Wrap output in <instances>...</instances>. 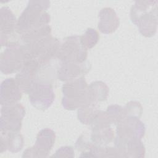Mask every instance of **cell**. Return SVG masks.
Wrapping results in <instances>:
<instances>
[{"label": "cell", "mask_w": 158, "mask_h": 158, "mask_svg": "<svg viewBox=\"0 0 158 158\" xmlns=\"http://www.w3.org/2000/svg\"><path fill=\"white\" fill-rule=\"evenodd\" d=\"M49 6V1H28L27 7L17 20V33L21 36L48 25L51 17L46 10Z\"/></svg>", "instance_id": "1"}, {"label": "cell", "mask_w": 158, "mask_h": 158, "mask_svg": "<svg viewBox=\"0 0 158 158\" xmlns=\"http://www.w3.org/2000/svg\"><path fill=\"white\" fill-rule=\"evenodd\" d=\"M130 19L145 37H152L157 28V1H136L131 6Z\"/></svg>", "instance_id": "2"}, {"label": "cell", "mask_w": 158, "mask_h": 158, "mask_svg": "<svg viewBox=\"0 0 158 158\" xmlns=\"http://www.w3.org/2000/svg\"><path fill=\"white\" fill-rule=\"evenodd\" d=\"M60 43L51 35L45 36L28 44H23L25 58L33 60L40 67L47 65L59 49Z\"/></svg>", "instance_id": "3"}, {"label": "cell", "mask_w": 158, "mask_h": 158, "mask_svg": "<svg viewBox=\"0 0 158 158\" xmlns=\"http://www.w3.org/2000/svg\"><path fill=\"white\" fill-rule=\"evenodd\" d=\"M62 105L65 109L73 110L92 103L88 94V85L83 77L66 81L62 88Z\"/></svg>", "instance_id": "4"}, {"label": "cell", "mask_w": 158, "mask_h": 158, "mask_svg": "<svg viewBox=\"0 0 158 158\" xmlns=\"http://www.w3.org/2000/svg\"><path fill=\"white\" fill-rule=\"evenodd\" d=\"M116 125L114 144L117 148L133 140H141L144 136L145 125L138 117H126Z\"/></svg>", "instance_id": "5"}, {"label": "cell", "mask_w": 158, "mask_h": 158, "mask_svg": "<svg viewBox=\"0 0 158 158\" xmlns=\"http://www.w3.org/2000/svg\"><path fill=\"white\" fill-rule=\"evenodd\" d=\"M88 56L87 49L82 45L80 36L77 35L65 38L60 43L56 57L64 62H83Z\"/></svg>", "instance_id": "6"}, {"label": "cell", "mask_w": 158, "mask_h": 158, "mask_svg": "<svg viewBox=\"0 0 158 158\" xmlns=\"http://www.w3.org/2000/svg\"><path fill=\"white\" fill-rule=\"evenodd\" d=\"M25 62V52L20 44L10 46L1 53L0 69L4 74H12L19 72Z\"/></svg>", "instance_id": "7"}, {"label": "cell", "mask_w": 158, "mask_h": 158, "mask_svg": "<svg viewBox=\"0 0 158 158\" xmlns=\"http://www.w3.org/2000/svg\"><path fill=\"white\" fill-rule=\"evenodd\" d=\"M1 131L19 132L25 115L23 105L17 102L2 106L1 110Z\"/></svg>", "instance_id": "8"}, {"label": "cell", "mask_w": 158, "mask_h": 158, "mask_svg": "<svg viewBox=\"0 0 158 158\" xmlns=\"http://www.w3.org/2000/svg\"><path fill=\"white\" fill-rule=\"evenodd\" d=\"M28 94L31 105L41 110L48 109L55 99L52 85L46 81L37 80Z\"/></svg>", "instance_id": "9"}, {"label": "cell", "mask_w": 158, "mask_h": 158, "mask_svg": "<svg viewBox=\"0 0 158 158\" xmlns=\"http://www.w3.org/2000/svg\"><path fill=\"white\" fill-rule=\"evenodd\" d=\"M17 20L8 7L0 10V40L1 46L6 47L19 44L16 39V25Z\"/></svg>", "instance_id": "10"}, {"label": "cell", "mask_w": 158, "mask_h": 158, "mask_svg": "<svg viewBox=\"0 0 158 158\" xmlns=\"http://www.w3.org/2000/svg\"><path fill=\"white\" fill-rule=\"evenodd\" d=\"M56 134L50 128H44L37 135L35 144L24 151L23 157H46L53 147Z\"/></svg>", "instance_id": "11"}, {"label": "cell", "mask_w": 158, "mask_h": 158, "mask_svg": "<svg viewBox=\"0 0 158 158\" xmlns=\"http://www.w3.org/2000/svg\"><path fill=\"white\" fill-rule=\"evenodd\" d=\"M41 67L33 60L25 59L23 68L16 75L15 80L23 93L28 94L36 81V75Z\"/></svg>", "instance_id": "12"}, {"label": "cell", "mask_w": 158, "mask_h": 158, "mask_svg": "<svg viewBox=\"0 0 158 158\" xmlns=\"http://www.w3.org/2000/svg\"><path fill=\"white\" fill-rule=\"evenodd\" d=\"M91 68L89 61L83 62H64L57 69L58 79L62 81H68L83 77L89 72Z\"/></svg>", "instance_id": "13"}, {"label": "cell", "mask_w": 158, "mask_h": 158, "mask_svg": "<svg viewBox=\"0 0 158 158\" xmlns=\"http://www.w3.org/2000/svg\"><path fill=\"white\" fill-rule=\"evenodd\" d=\"M0 89L1 106L17 103L22 98V91L15 78H9L2 81Z\"/></svg>", "instance_id": "14"}, {"label": "cell", "mask_w": 158, "mask_h": 158, "mask_svg": "<svg viewBox=\"0 0 158 158\" xmlns=\"http://www.w3.org/2000/svg\"><path fill=\"white\" fill-rule=\"evenodd\" d=\"M99 18L98 28L102 33H112L119 26V19L115 10L110 7L102 8L99 11Z\"/></svg>", "instance_id": "15"}, {"label": "cell", "mask_w": 158, "mask_h": 158, "mask_svg": "<svg viewBox=\"0 0 158 158\" xmlns=\"http://www.w3.org/2000/svg\"><path fill=\"white\" fill-rule=\"evenodd\" d=\"M23 143V138L19 132L1 131L0 152L2 153L7 149L12 153H16L22 150Z\"/></svg>", "instance_id": "16"}, {"label": "cell", "mask_w": 158, "mask_h": 158, "mask_svg": "<svg viewBox=\"0 0 158 158\" xmlns=\"http://www.w3.org/2000/svg\"><path fill=\"white\" fill-rule=\"evenodd\" d=\"M116 149L119 157H143L145 155V148L141 139L130 141Z\"/></svg>", "instance_id": "17"}, {"label": "cell", "mask_w": 158, "mask_h": 158, "mask_svg": "<svg viewBox=\"0 0 158 158\" xmlns=\"http://www.w3.org/2000/svg\"><path fill=\"white\" fill-rule=\"evenodd\" d=\"M88 94L90 101L92 103L98 104V102L104 101L107 99L109 88L103 81H96L88 86Z\"/></svg>", "instance_id": "18"}, {"label": "cell", "mask_w": 158, "mask_h": 158, "mask_svg": "<svg viewBox=\"0 0 158 158\" xmlns=\"http://www.w3.org/2000/svg\"><path fill=\"white\" fill-rule=\"evenodd\" d=\"M90 138L98 146H106L114 138V133L110 127L91 130Z\"/></svg>", "instance_id": "19"}, {"label": "cell", "mask_w": 158, "mask_h": 158, "mask_svg": "<svg viewBox=\"0 0 158 158\" xmlns=\"http://www.w3.org/2000/svg\"><path fill=\"white\" fill-rule=\"evenodd\" d=\"M98 104H89L78 109L77 117L81 123L89 125L92 119L99 111Z\"/></svg>", "instance_id": "20"}, {"label": "cell", "mask_w": 158, "mask_h": 158, "mask_svg": "<svg viewBox=\"0 0 158 158\" xmlns=\"http://www.w3.org/2000/svg\"><path fill=\"white\" fill-rule=\"evenodd\" d=\"M99 39V35L98 32L95 29L91 28H88L85 33L80 36V41L87 50L95 46Z\"/></svg>", "instance_id": "21"}, {"label": "cell", "mask_w": 158, "mask_h": 158, "mask_svg": "<svg viewBox=\"0 0 158 158\" xmlns=\"http://www.w3.org/2000/svg\"><path fill=\"white\" fill-rule=\"evenodd\" d=\"M106 112L112 124L117 125L126 117L124 107L117 104L110 105L107 107Z\"/></svg>", "instance_id": "22"}, {"label": "cell", "mask_w": 158, "mask_h": 158, "mask_svg": "<svg viewBox=\"0 0 158 158\" xmlns=\"http://www.w3.org/2000/svg\"><path fill=\"white\" fill-rule=\"evenodd\" d=\"M111 124V121L106 112L99 110L89 125H91V130H95L110 127Z\"/></svg>", "instance_id": "23"}, {"label": "cell", "mask_w": 158, "mask_h": 158, "mask_svg": "<svg viewBox=\"0 0 158 158\" xmlns=\"http://www.w3.org/2000/svg\"><path fill=\"white\" fill-rule=\"evenodd\" d=\"M124 107L125 117H135L140 118L143 112V107L138 101H130Z\"/></svg>", "instance_id": "24"}, {"label": "cell", "mask_w": 158, "mask_h": 158, "mask_svg": "<svg viewBox=\"0 0 158 158\" xmlns=\"http://www.w3.org/2000/svg\"><path fill=\"white\" fill-rule=\"evenodd\" d=\"M94 145V144L92 142L91 138H88L85 135H81L77 140L75 146L78 151L85 152H89Z\"/></svg>", "instance_id": "25"}, {"label": "cell", "mask_w": 158, "mask_h": 158, "mask_svg": "<svg viewBox=\"0 0 158 158\" xmlns=\"http://www.w3.org/2000/svg\"><path fill=\"white\" fill-rule=\"evenodd\" d=\"M74 150L72 146H62L58 149L55 154L52 155V157H74Z\"/></svg>", "instance_id": "26"}]
</instances>
